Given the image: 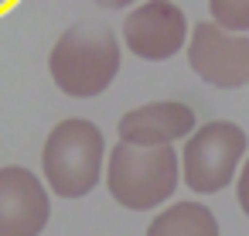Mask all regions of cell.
Masks as SVG:
<instances>
[{"label":"cell","mask_w":249,"mask_h":236,"mask_svg":"<svg viewBox=\"0 0 249 236\" xmlns=\"http://www.w3.org/2000/svg\"><path fill=\"white\" fill-rule=\"evenodd\" d=\"M123 52H120V38L113 28L106 24H72L65 28L48 55V72L52 82L72 96V99H92L103 96L116 72H120Z\"/></svg>","instance_id":"obj_1"},{"label":"cell","mask_w":249,"mask_h":236,"mask_svg":"<svg viewBox=\"0 0 249 236\" xmlns=\"http://www.w3.org/2000/svg\"><path fill=\"white\" fill-rule=\"evenodd\" d=\"M106 157H109L106 137L92 120L86 117L58 120L41 144L45 185L58 198H86L99 185Z\"/></svg>","instance_id":"obj_2"},{"label":"cell","mask_w":249,"mask_h":236,"mask_svg":"<svg viewBox=\"0 0 249 236\" xmlns=\"http://www.w3.org/2000/svg\"><path fill=\"white\" fill-rule=\"evenodd\" d=\"M181 181V154L174 147L113 144L106 157V188L116 205L130 212H150L164 205Z\"/></svg>","instance_id":"obj_3"},{"label":"cell","mask_w":249,"mask_h":236,"mask_svg":"<svg viewBox=\"0 0 249 236\" xmlns=\"http://www.w3.org/2000/svg\"><path fill=\"white\" fill-rule=\"evenodd\" d=\"M249 137L232 120H212L201 123L181 147V178L198 195L225 192L246 161Z\"/></svg>","instance_id":"obj_4"},{"label":"cell","mask_w":249,"mask_h":236,"mask_svg":"<svg viewBox=\"0 0 249 236\" xmlns=\"http://www.w3.org/2000/svg\"><path fill=\"white\" fill-rule=\"evenodd\" d=\"M188 65L215 89H242L249 82V35L229 31L215 21L191 24Z\"/></svg>","instance_id":"obj_5"},{"label":"cell","mask_w":249,"mask_h":236,"mask_svg":"<svg viewBox=\"0 0 249 236\" xmlns=\"http://www.w3.org/2000/svg\"><path fill=\"white\" fill-rule=\"evenodd\" d=\"M120 38L140 62H167L188 45L191 24L174 0H140L123 18Z\"/></svg>","instance_id":"obj_6"},{"label":"cell","mask_w":249,"mask_h":236,"mask_svg":"<svg viewBox=\"0 0 249 236\" xmlns=\"http://www.w3.org/2000/svg\"><path fill=\"white\" fill-rule=\"evenodd\" d=\"M52 219V188L24 164L0 168V236H41Z\"/></svg>","instance_id":"obj_7"},{"label":"cell","mask_w":249,"mask_h":236,"mask_svg":"<svg viewBox=\"0 0 249 236\" xmlns=\"http://www.w3.org/2000/svg\"><path fill=\"white\" fill-rule=\"evenodd\" d=\"M198 130L195 110L178 99H157L143 103L137 110H126L116 123V137L140 147H174L188 140Z\"/></svg>","instance_id":"obj_8"},{"label":"cell","mask_w":249,"mask_h":236,"mask_svg":"<svg viewBox=\"0 0 249 236\" xmlns=\"http://www.w3.org/2000/svg\"><path fill=\"white\" fill-rule=\"evenodd\" d=\"M147 236H222L218 233V219L205 202H171L167 209H160L150 226Z\"/></svg>","instance_id":"obj_9"},{"label":"cell","mask_w":249,"mask_h":236,"mask_svg":"<svg viewBox=\"0 0 249 236\" xmlns=\"http://www.w3.org/2000/svg\"><path fill=\"white\" fill-rule=\"evenodd\" d=\"M215 24L249 35V0H205Z\"/></svg>","instance_id":"obj_10"},{"label":"cell","mask_w":249,"mask_h":236,"mask_svg":"<svg viewBox=\"0 0 249 236\" xmlns=\"http://www.w3.org/2000/svg\"><path fill=\"white\" fill-rule=\"evenodd\" d=\"M235 198H239V209L249 219V154H246V161L239 168V178H235Z\"/></svg>","instance_id":"obj_11"},{"label":"cell","mask_w":249,"mask_h":236,"mask_svg":"<svg viewBox=\"0 0 249 236\" xmlns=\"http://www.w3.org/2000/svg\"><path fill=\"white\" fill-rule=\"evenodd\" d=\"M92 4H99V7H106V11H130V7L140 4V0H92Z\"/></svg>","instance_id":"obj_12"},{"label":"cell","mask_w":249,"mask_h":236,"mask_svg":"<svg viewBox=\"0 0 249 236\" xmlns=\"http://www.w3.org/2000/svg\"><path fill=\"white\" fill-rule=\"evenodd\" d=\"M14 7V0H0V14H4V11H11Z\"/></svg>","instance_id":"obj_13"}]
</instances>
